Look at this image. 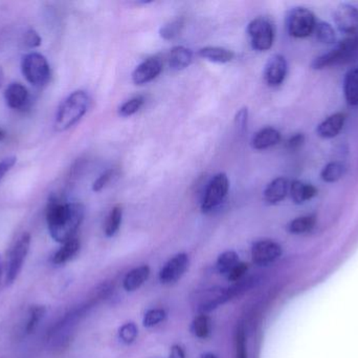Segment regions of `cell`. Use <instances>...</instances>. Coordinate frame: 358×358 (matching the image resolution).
Wrapping results in <instances>:
<instances>
[{"label": "cell", "mask_w": 358, "mask_h": 358, "mask_svg": "<svg viewBox=\"0 0 358 358\" xmlns=\"http://www.w3.org/2000/svg\"><path fill=\"white\" fill-rule=\"evenodd\" d=\"M84 214L85 210L82 204L50 197L45 209L46 224L50 237L60 244L76 237V233L83 222Z\"/></svg>", "instance_id": "cell-1"}, {"label": "cell", "mask_w": 358, "mask_h": 358, "mask_svg": "<svg viewBox=\"0 0 358 358\" xmlns=\"http://www.w3.org/2000/svg\"><path fill=\"white\" fill-rule=\"evenodd\" d=\"M90 98L84 90H76L66 97L59 105L55 117V130L65 132L73 128L87 113Z\"/></svg>", "instance_id": "cell-2"}, {"label": "cell", "mask_w": 358, "mask_h": 358, "mask_svg": "<svg viewBox=\"0 0 358 358\" xmlns=\"http://www.w3.org/2000/svg\"><path fill=\"white\" fill-rule=\"evenodd\" d=\"M31 247V235L29 233H22L16 237L12 245L8 248L4 260V284L6 286L12 285L19 273L22 270L25 259L29 254Z\"/></svg>", "instance_id": "cell-3"}, {"label": "cell", "mask_w": 358, "mask_h": 358, "mask_svg": "<svg viewBox=\"0 0 358 358\" xmlns=\"http://www.w3.org/2000/svg\"><path fill=\"white\" fill-rule=\"evenodd\" d=\"M21 71L25 79L35 88H42L50 82L52 77L48 59L37 52L29 53L21 60Z\"/></svg>", "instance_id": "cell-4"}, {"label": "cell", "mask_w": 358, "mask_h": 358, "mask_svg": "<svg viewBox=\"0 0 358 358\" xmlns=\"http://www.w3.org/2000/svg\"><path fill=\"white\" fill-rule=\"evenodd\" d=\"M288 33L294 38L308 37L315 31L317 21L310 10L306 8H294L287 15Z\"/></svg>", "instance_id": "cell-5"}, {"label": "cell", "mask_w": 358, "mask_h": 358, "mask_svg": "<svg viewBox=\"0 0 358 358\" xmlns=\"http://www.w3.org/2000/svg\"><path fill=\"white\" fill-rule=\"evenodd\" d=\"M358 50V32L351 34L348 37L345 38L338 48L332 50L331 52L323 55L315 59L313 63V67L317 69H324V67H330V65L336 64V63L344 62L352 57Z\"/></svg>", "instance_id": "cell-6"}, {"label": "cell", "mask_w": 358, "mask_h": 358, "mask_svg": "<svg viewBox=\"0 0 358 358\" xmlns=\"http://www.w3.org/2000/svg\"><path fill=\"white\" fill-rule=\"evenodd\" d=\"M248 36L252 48L259 52H264L273 46L275 29L268 19L258 17L250 21L248 27Z\"/></svg>", "instance_id": "cell-7"}, {"label": "cell", "mask_w": 358, "mask_h": 358, "mask_svg": "<svg viewBox=\"0 0 358 358\" xmlns=\"http://www.w3.org/2000/svg\"><path fill=\"white\" fill-rule=\"evenodd\" d=\"M229 182L227 174H218L208 183L202 200L201 209L203 212H210L220 205L229 193Z\"/></svg>", "instance_id": "cell-8"}, {"label": "cell", "mask_w": 358, "mask_h": 358, "mask_svg": "<svg viewBox=\"0 0 358 358\" xmlns=\"http://www.w3.org/2000/svg\"><path fill=\"white\" fill-rule=\"evenodd\" d=\"M334 20L343 33L351 34L358 32V10L348 4H342L334 12Z\"/></svg>", "instance_id": "cell-9"}, {"label": "cell", "mask_w": 358, "mask_h": 358, "mask_svg": "<svg viewBox=\"0 0 358 358\" xmlns=\"http://www.w3.org/2000/svg\"><path fill=\"white\" fill-rule=\"evenodd\" d=\"M282 248L271 240L257 242L252 249V260L259 265H268L281 256Z\"/></svg>", "instance_id": "cell-10"}, {"label": "cell", "mask_w": 358, "mask_h": 358, "mask_svg": "<svg viewBox=\"0 0 358 358\" xmlns=\"http://www.w3.org/2000/svg\"><path fill=\"white\" fill-rule=\"evenodd\" d=\"M163 71V63L157 57L146 59L134 69L132 81L138 85L148 83L155 80Z\"/></svg>", "instance_id": "cell-11"}, {"label": "cell", "mask_w": 358, "mask_h": 358, "mask_svg": "<svg viewBox=\"0 0 358 358\" xmlns=\"http://www.w3.org/2000/svg\"><path fill=\"white\" fill-rule=\"evenodd\" d=\"M287 74V62L282 55H273L266 63L264 71V79L269 86H278L282 84Z\"/></svg>", "instance_id": "cell-12"}, {"label": "cell", "mask_w": 358, "mask_h": 358, "mask_svg": "<svg viewBox=\"0 0 358 358\" xmlns=\"http://www.w3.org/2000/svg\"><path fill=\"white\" fill-rule=\"evenodd\" d=\"M4 99L10 109H15V111H22L29 106L31 96H29V90L23 84L14 82L4 90Z\"/></svg>", "instance_id": "cell-13"}, {"label": "cell", "mask_w": 358, "mask_h": 358, "mask_svg": "<svg viewBox=\"0 0 358 358\" xmlns=\"http://www.w3.org/2000/svg\"><path fill=\"white\" fill-rule=\"evenodd\" d=\"M189 258L185 254H179L169 261L162 269L159 280L163 284H171L178 281L187 270Z\"/></svg>", "instance_id": "cell-14"}, {"label": "cell", "mask_w": 358, "mask_h": 358, "mask_svg": "<svg viewBox=\"0 0 358 358\" xmlns=\"http://www.w3.org/2000/svg\"><path fill=\"white\" fill-rule=\"evenodd\" d=\"M289 182L287 179L283 177L275 179L271 181L264 191V200L268 204H278L283 201L289 191Z\"/></svg>", "instance_id": "cell-15"}, {"label": "cell", "mask_w": 358, "mask_h": 358, "mask_svg": "<svg viewBox=\"0 0 358 358\" xmlns=\"http://www.w3.org/2000/svg\"><path fill=\"white\" fill-rule=\"evenodd\" d=\"M231 291L224 289H210L203 292L198 300V310L206 312L216 308L219 305L223 304L229 298Z\"/></svg>", "instance_id": "cell-16"}, {"label": "cell", "mask_w": 358, "mask_h": 358, "mask_svg": "<svg viewBox=\"0 0 358 358\" xmlns=\"http://www.w3.org/2000/svg\"><path fill=\"white\" fill-rule=\"evenodd\" d=\"M345 119H346V116L342 113H334V115L330 116L327 119L324 120L321 124H319L317 128V135L322 137V138H334L343 130Z\"/></svg>", "instance_id": "cell-17"}, {"label": "cell", "mask_w": 358, "mask_h": 358, "mask_svg": "<svg viewBox=\"0 0 358 358\" xmlns=\"http://www.w3.org/2000/svg\"><path fill=\"white\" fill-rule=\"evenodd\" d=\"M280 141H281V134L279 130L273 128H264L255 135L252 144L255 149L262 151V149L275 146Z\"/></svg>", "instance_id": "cell-18"}, {"label": "cell", "mask_w": 358, "mask_h": 358, "mask_svg": "<svg viewBox=\"0 0 358 358\" xmlns=\"http://www.w3.org/2000/svg\"><path fill=\"white\" fill-rule=\"evenodd\" d=\"M198 54L206 60L217 63L229 62L235 57L233 50L220 48V46H206V48H200Z\"/></svg>", "instance_id": "cell-19"}, {"label": "cell", "mask_w": 358, "mask_h": 358, "mask_svg": "<svg viewBox=\"0 0 358 358\" xmlns=\"http://www.w3.org/2000/svg\"><path fill=\"white\" fill-rule=\"evenodd\" d=\"M290 195L294 203L302 204L308 200L313 199L317 195V188L311 184L294 181L289 186Z\"/></svg>", "instance_id": "cell-20"}, {"label": "cell", "mask_w": 358, "mask_h": 358, "mask_svg": "<svg viewBox=\"0 0 358 358\" xmlns=\"http://www.w3.org/2000/svg\"><path fill=\"white\" fill-rule=\"evenodd\" d=\"M192 58H193V55H192V52L189 48L181 46H176V48H172L171 52H170V67L174 69V71L185 69V67L191 64Z\"/></svg>", "instance_id": "cell-21"}, {"label": "cell", "mask_w": 358, "mask_h": 358, "mask_svg": "<svg viewBox=\"0 0 358 358\" xmlns=\"http://www.w3.org/2000/svg\"><path fill=\"white\" fill-rule=\"evenodd\" d=\"M80 250V241L77 237L69 240L66 243L62 244L60 249L55 252L52 258V263L55 265H63L73 258Z\"/></svg>", "instance_id": "cell-22"}, {"label": "cell", "mask_w": 358, "mask_h": 358, "mask_svg": "<svg viewBox=\"0 0 358 358\" xmlns=\"http://www.w3.org/2000/svg\"><path fill=\"white\" fill-rule=\"evenodd\" d=\"M149 275H150V268L148 266L144 265V266L138 267L126 275L124 280V288L127 291H134L148 280Z\"/></svg>", "instance_id": "cell-23"}, {"label": "cell", "mask_w": 358, "mask_h": 358, "mask_svg": "<svg viewBox=\"0 0 358 358\" xmlns=\"http://www.w3.org/2000/svg\"><path fill=\"white\" fill-rule=\"evenodd\" d=\"M345 97L350 105H358V67L351 69L345 78Z\"/></svg>", "instance_id": "cell-24"}, {"label": "cell", "mask_w": 358, "mask_h": 358, "mask_svg": "<svg viewBox=\"0 0 358 358\" xmlns=\"http://www.w3.org/2000/svg\"><path fill=\"white\" fill-rule=\"evenodd\" d=\"M46 308L42 305H34L29 307L27 311V324H25L24 333L31 334L35 331L40 322L45 317Z\"/></svg>", "instance_id": "cell-25"}, {"label": "cell", "mask_w": 358, "mask_h": 358, "mask_svg": "<svg viewBox=\"0 0 358 358\" xmlns=\"http://www.w3.org/2000/svg\"><path fill=\"white\" fill-rule=\"evenodd\" d=\"M123 218V207L122 205H115L109 212L105 222L104 231L107 237H113L121 226Z\"/></svg>", "instance_id": "cell-26"}, {"label": "cell", "mask_w": 358, "mask_h": 358, "mask_svg": "<svg viewBox=\"0 0 358 358\" xmlns=\"http://www.w3.org/2000/svg\"><path fill=\"white\" fill-rule=\"evenodd\" d=\"M315 225V218L313 216H300L294 219L288 225V230L294 235H304L313 230Z\"/></svg>", "instance_id": "cell-27"}, {"label": "cell", "mask_w": 358, "mask_h": 358, "mask_svg": "<svg viewBox=\"0 0 358 358\" xmlns=\"http://www.w3.org/2000/svg\"><path fill=\"white\" fill-rule=\"evenodd\" d=\"M238 263H239V259L235 252H225L219 256L217 261V268L222 275H229Z\"/></svg>", "instance_id": "cell-28"}, {"label": "cell", "mask_w": 358, "mask_h": 358, "mask_svg": "<svg viewBox=\"0 0 358 358\" xmlns=\"http://www.w3.org/2000/svg\"><path fill=\"white\" fill-rule=\"evenodd\" d=\"M344 172L345 168L342 164L338 163V162H331L324 167L321 176L325 182H336L344 176Z\"/></svg>", "instance_id": "cell-29"}, {"label": "cell", "mask_w": 358, "mask_h": 358, "mask_svg": "<svg viewBox=\"0 0 358 358\" xmlns=\"http://www.w3.org/2000/svg\"><path fill=\"white\" fill-rule=\"evenodd\" d=\"M145 103V98L143 96H136L134 98L129 99L125 103L120 106L119 113L122 117H130L138 113Z\"/></svg>", "instance_id": "cell-30"}, {"label": "cell", "mask_w": 358, "mask_h": 358, "mask_svg": "<svg viewBox=\"0 0 358 358\" xmlns=\"http://www.w3.org/2000/svg\"><path fill=\"white\" fill-rule=\"evenodd\" d=\"M315 35L322 43H334L336 41V32L334 27L326 22H319L315 25Z\"/></svg>", "instance_id": "cell-31"}, {"label": "cell", "mask_w": 358, "mask_h": 358, "mask_svg": "<svg viewBox=\"0 0 358 358\" xmlns=\"http://www.w3.org/2000/svg\"><path fill=\"white\" fill-rule=\"evenodd\" d=\"M183 25H185V22H183L181 18L170 21L169 23L162 27L159 34H161L162 37L165 40L174 39V38L178 37L179 34L181 33V31H182Z\"/></svg>", "instance_id": "cell-32"}, {"label": "cell", "mask_w": 358, "mask_h": 358, "mask_svg": "<svg viewBox=\"0 0 358 358\" xmlns=\"http://www.w3.org/2000/svg\"><path fill=\"white\" fill-rule=\"evenodd\" d=\"M194 333L200 338H206L210 333V321L204 315H198L193 323Z\"/></svg>", "instance_id": "cell-33"}, {"label": "cell", "mask_w": 358, "mask_h": 358, "mask_svg": "<svg viewBox=\"0 0 358 358\" xmlns=\"http://www.w3.org/2000/svg\"><path fill=\"white\" fill-rule=\"evenodd\" d=\"M166 312L163 309H153V310L148 311L144 317L145 327H155L159 325L162 322L165 321Z\"/></svg>", "instance_id": "cell-34"}, {"label": "cell", "mask_w": 358, "mask_h": 358, "mask_svg": "<svg viewBox=\"0 0 358 358\" xmlns=\"http://www.w3.org/2000/svg\"><path fill=\"white\" fill-rule=\"evenodd\" d=\"M138 336V328L134 324L128 323L122 326L120 329V338L125 344H131Z\"/></svg>", "instance_id": "cell-35"}, {"label": "cell", "mask_w": 358, "mask_h": 358, "mask_svg": "<svg viewBox=\"0 0 358 358\" xmlns=\"http://www.w3.org/2000/svg\"><path fill=\"white\" fill-rule=\"evenodd\" d=\"M115 176V170H107V172L101 174V176L94 181V185H92V191H96V193H99V191H102V189H104L105 187H106L107 185L113 181Z\"/></svg>", "instance_id": "cell-36"}, {"label": "cell", "mask_w": 358, "mask_h": 358, "mask_svg": "<svg viewBox=\"0 0 358 358\" xmlns=\"http://www.w3.org/2000/svg\"><path fill=\"white\" fill-rule=\"evenodd\" d=\"M41 37L34 29H29L24 34V44L29 48H35L41 44Z\"/></svg>", "instance_id": "cell-37"}, {"label": "cell", "mask_w": 358, "mask_h": 358, "mask_svg": "<svg viewBox=\"0 0 358 358\" xmlns=\"http://www.w3.org/2000/svg\"><path fill=\"white\" fill-rule=\"evenodd\" d=\"M248 109H241L238 111L235 118L236 126H237L238 132L243 134L248 128Z\"/></svg>", "instance_id": "cell-38"}, {"label": "cell", "mask_w": 358, "mask_h": 358, "mask_svg": "<svg viewBox=\"0 0 358 358\" xmlns=\"http://www.w3.org/2000/svg\"><path fill=\"white\" fill-rule=\"evenodd\" d=\"M17 158L14 156H10V157L4 158L0 161V182L3 180L4 176L14 167L16 164Z\"/></svg>", "instance_id": "cell-39"}, {"label": "cell", "mask_w": 358, "mask_h": 358, "mask_svg": "<svg viewBox=\"0 0 358 358\" xmlns=\"http://www.w3.org/2000/svg\"><path fill=\"white\" fill-rule=\"evenodd\" d=\"M248 267L245 263H238L233 269H231V273L227 275V277H229V281L236 282L238 280L241 279L243 277L244 273L248 271Z\"/></svg>", "instance_id": "cell-40"}, {"label": "cell", "mask_w": 358, "mask_h": 358, "mask_svg": "<svg viewBox=\"0 0 358 358\" xmlns=\"http://www.w3.org/2000/svg\"><path fill=\"white\" fill-rule=\"evenodd\" d=\"M237 358H246L245 338L243 331H240L237 336Z\"/></svg>", "instance_id": "cell-41"}, {"label": "cell", "mask_w": 358, "mask_h": 358, "mask_svg": "<svg viewBox=\"0 0 358 358\" xmlns=\"http://www.w3.org/2000/svg\"><path fill=\"white\" fill-rule=\"evenodd\" d=\"M303 141H304V137H303V135H296V136L290 138V140L288 141L287 145L290 149H296V147L300 146V145L302 144Z\"/></svg>", "instance_id": "cell-42"}, {"label": "cell", "mask_w": 358, "mask_h": 358, "mask_svg": "<svg viewBox=\"0 0 358 358\" xmlns=\"http://www.w3.org/2000/svg\"><path fill=\"white\" fill-rule=\"evenodd\" d=\"M170 358H185V352H183L182 348L179 346H174L171 349Z\"/></svg>", "instance_id": "cell-43"}, {"label": "cell", "mask_w": 358, "mask_h": 358, "mask_svg": "<svg viewBox=\"0 0 358 358\" xmlns=\"http://www.w3.org/2000/svg\"><path fill=\"white\" fill-rule=\"evenodd\" d=\"M2 279L4 280V261H2L1 256H0V283H1Z\"/></svg>", "instance_id": "cell-44"}, {"label": "cell", "mask_w": 358, "mask_h": 358, "mask_svg": "<svg viewBox=\"0 0 358 358\" xmlns=\"http://www.w3.org/2000/svg\"><path fill=\"white\" fill-rule=\"evenodd\" d=\"M4 75L3 71H2L1 67H0V88H1L2 83H3Z\"/></svg>", "instance_id": "cell-45"}, {"label": "cell", "mask_w": 358, "mask_h": 358, "mask_svg": "<svg viewBox=\"0 0 358 358\" xmlns=\"http://www.w3.org/2000/svg\"><path fill=\"white\" fill-rule=\"evenodd\" d=\"M4 138H6V132H4L3 130H2L1 128H0V142H1V141H3Z\"/></svg>", "instance_id": "cell-46"}, {"label": "cell", "mask_w": 358, "mask_h": 358, "mask_svg": "<svg viewBox=\"0 0 358 358\" xmlns=\"http://www.w3.org/2000/svg\"><path fill=\"white\" fill-rule=\"evenodd\" d=\"M201 358H217L215 355L210 354V353H208V354H204Z\"/></svg>", "instance_id": "cell-47"}]
</instances>
